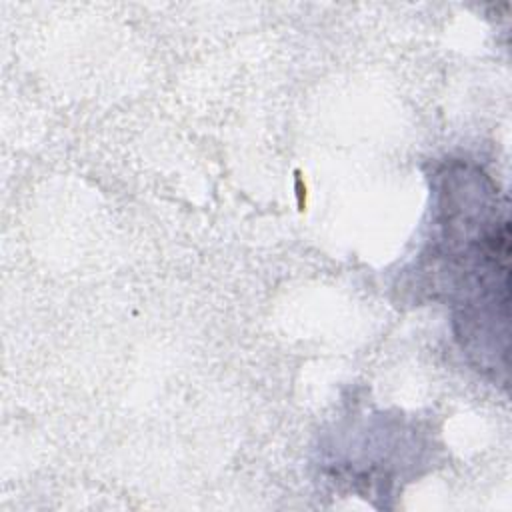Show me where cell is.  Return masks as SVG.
I'll return each instance as SVG.
<instances>
[{
    "instance_id": "obj_1",
    "label": "cell",
    "mask_w": 512,
    "mask_h": 512,
    "mask_svg": "<svg viewBox=\"0 0 512 512\" xmlns=\"http://www.w3.org/2000/svg\"><path fill=\"white\" fill-rule=\"evenodd\" d=\"M440 238L434 272L454 306L456 334L480 364L496 366L498 322L508 328V220L498 212L494 184L480 170L458 164L440 174ZM506 356V354H504Z\"/></svg>"
}]
</instances>
